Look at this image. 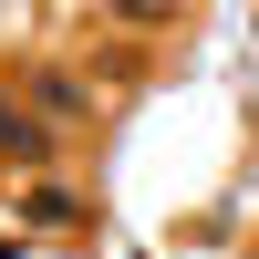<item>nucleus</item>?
Returning <instances> with one entry per match:
<instances>
[{"mask_svg": "<svg viewBox=\"0 0 259 259\" xmlns=\"http://www.w3.org/2000/svg\"><path fill=\"white\" fill-rule=\"evenodd\" d=\"M0 145H11V156H41V124H21L11 104H0Z\"/></svg>", "mask_w": 259, "mask_h": 259, "instance_id": "f257e3e1", "label": "nucleus"}]
</instances>
